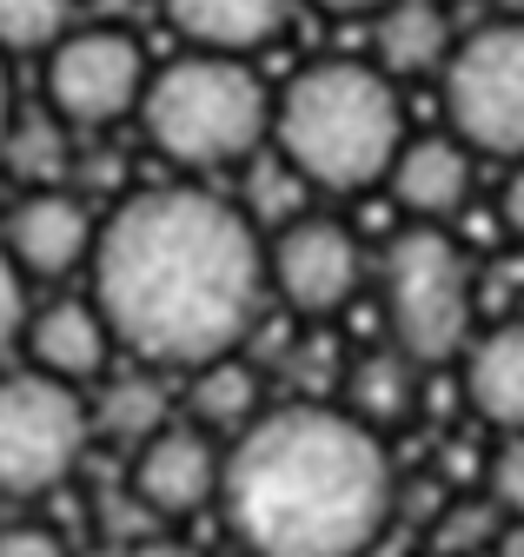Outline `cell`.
Wrapping results in <instances>:
<instances>
[{"label": "cell", "mask_w": 524, "mask_h": 557, "mask_svg": "<svg viewBox=\"0 0 524 557\" xmlns=\"http://www.w3.org/2000/svg\"><path fill=\"white\" fill-rule=\"evenodd\" d=\"M21 332H27V278L14 272L8 252H0V359L21 345Z\"/></svg>", "instance_id": "484cf974"}, {"label": "cell", "mask_w": 524, "mask_h": 557, "mask_svg": "<svg viewBox=\"0 0 524 557\" xmlns=\"http://www.w3.org/2000/svg\"><path fill=\"white\" fill-rule=\"evenodd\" d=\"M74 0H0V53H34L67 34Z\"/></svg>", "instance_id": "7402d4cb"}, {"label": "cell", "mask_w": 524, "mask_h": 557, "mask_svg": "<svg viewBox=\"0 0 524 557\" xmlns=\"http://www.w3.org/2000/svg\"><path fill=\"white\" fill-rule=\"evenodd\" d=\"M93 312L113 345L153 366H220L266 306V239L207 186H153L100 220Z\"/></svg>", "instance_id": "6da1fadb"}, {"label": "cell", "mask_w": 524, "mask_h": 557, "mask_svg": "<svg viewBox=\"0 0 524 557\" xmlns=\"http://www.w3.org/2000/svg\"><path fill=\"white\" fill-rule=\"evenodd\" d=\"M147 81H153L147 47L126 27H74L47 47V113L60 126L100 133L134 120L147 100Z\"/></svg>", "instance_id": "ba28073f"}, {"label": "cell", "mask_w": 524, "mask_h": 557, "mask_svg": "<svg viewBox=\"0 0 524 557\" xmlns=\"http://www.w3.org/2000/svg\"><path fill=\"white\" fill-rule=\"evenodd\" d=\"M292 0H166V21L192 40V53H226L246 60L286 27Z\"/></svg>", "instance_id": "2e32d148"}, {"label": "cell", "mask_w": 524, "mask_h": 557, "mask_svg": "<svg viewBox=\"0 0 524 557\" xmlns=\"http://www.w3.org/2000/svg\"><path fill=\"white\" fill-rule=\"evenodd\" d=\"M74 126H60L47 107H27L8 120V139H0V166L14 180H27V193H47L74 173Z\"/></svg>", "instance_id": "d6986e66"}, {"label": "cell", "mask_w": 524, "mask_h": 557, "mask_svg": "<svg viewBox=\"0 0 524 557\" xmlns=\"http://www.w3.org/2000/svg\"><path fill=\"white\" fill-rule=\"evenodd\" d=\"M491 557H524V524H504L498 544H491Z\"/></svg>", "instance_id": "4dcf8cb0"}, {"label": "cell", "mask_w": 524, "mask_h": 557, "mask_svg": "<svg viewBox=\"0 0 524 557\" xmlns=\"http://www.w3.org/2000/svg\"><path fill=\"white\" fill-rule=\"evenodd\" d=\"M140 126L147 139L173 160V166H233L252 160L273 133V94L246 60L226 53H179L147 81L140 100Z\"/></svg>", "instance_id": "277c9868"}, {"label": "cell", "mask_w": 524, "mask_h": 557, "mask_svg": "<svg viewBox=\"0 0 524 557\" xmlns=\"http://www.w3.org/2000/svg\"><path fill=\"white\" fill-rule=\"evenodd\" d=\"M220 471H226V451L213 445V432H200L186 418H173V425L160 438H147L134 451V471H126V492H134L160 524L173 518H192V511H207L220 498Z\"/></svg>", "instance_id": "30bf717a"}, {"label": "cell", "mask_w": 524, "mask_h": 557, "mask_svg": "<svg viewBox=\"0 0 524 557\" xmlns=\"http://www.w3.org/2000/svg\"><path fill=\"white\" fill-rule=\"evenodd\" d=\"M87 438H93V418L80 392L40 372H0V498L8 505L60 492L87 458Z\"/></svg>", "instance_id": "52a82bcc"}, {"label": "cell", "mask_w": 524, "mask_h": 557, "mask_svg": "<svg viewBox=\"0 0 524 557\" xmlns=\"http://www.w3.org/2000/svg\"><path fill=\"white\" fill-rule=\"evenodd\" d=\"M299 199H305V186L279 166V153H266V160H259L252 166V206H259V213H266V220H299Z\"/></svg>", "instance_id": "d4e9b609"}, {"label": "cell", "mask_w": 524, "mask_h": 557, "mask_svg": "<svg viewBox=\"0 0 524 557\" xmlns=\"http://www.w3.org/2000/svg\"><path fill=\"white\" fill-rule=\"evenodd\" d=\"M0 557H67V537L40 518H14L0 524Z\"/></svg>", "instance_id": "4316f807"}, {"label": "cell", "mask_w": 524, "mask_h": 557, "mask_svg": "<svg viewBox=\"0 0 524 557\" xmlns=\"http://www.w3.org/2000/svg\"><path fill=\"white\" fill-rule=\"evenodd\" d=\"M359 278H365V252H359L352 226L325 220V213L286 220L266 246V286L299 319H333L339 306H352Z\"/></svg>", "instance_id": "9c48e42d"}, {"label": "cell", "mask_w": 524, "mask_h": 557, "mask_svg": "<svg viewBox=\"0 0 524 557\" xmlns=\"http://www.w3.org/2000/svg\"><path fill=\"white\" fill-rule=\"evenodd\" d=\"M498 531H504V518L485 498H451L432 524V544H438L432 557H478V550L498 544Z\"/></svg>", "instance_id": "44dd1931"}, {"label": "cell", "mask_w": 524, "mask_h": 557, "mask_svg": "<svg viewBox=\"0 0 524 557\" xmlns=\"http://www.w3.org/2000/svg\"><path fill=\"white\" fill-rule=\"evenodd\" d=\"M346 411L359 418L365 432H391V425H406V418L419 411V366L406 359V352H365V359H352V372H346Z\"/></svg>", "instance_id": "e0dca14e"}, {"label": "cell", "mask_w": 524, "mask_h": 557, "mask_svg": "<svg viewBox=\"0 0 524 557\" xmlns=\"http://www.w3.org/2000/svg\"><path fill=\"white\" fill-rule=\"evenodd\" d=\"M438 8H445V0H438Z\"/></svg>", "instance_id": "d6a6232c"}, {"label": "cell", "mask_w": 524, "mask_h": 557, "mask_svg": "<svg viewBox=\"0 0 524 557\" xmlns=\"http://www.w3.org/2000/svg\"><path fill=\"white\" fill-rule=\"evenodd\" d=\"M485 505L504 524H524V438H498V451L485 458Z\"/></svg>", "instance_id": "603a6c76"}, {"label": "cell", "mask_w": 524, "mask_h": 557, "mask_svg": "<svg viewBox=\"0 0 524 557\" xmlns=\"http://www.w3.org/2000/svg\"><path fill=\"white\" fill-rule=\"evenodd\" d=\"M93 239H100V220H93V199L74 193V186H47V193H27L8 226H0V252L14 259L21 278H60L93 259Z\"/></svg>", "instance_id": "8fae6325"}, {"label": "cell", "mask_w": 524, "mask_h": 557, "mask_svg": "<svg viewBox=\"0 0 524 557\" xmlns=\"http://www.w3.org/2000/svg\"><path fill=\"white\" fill-rule=\"evenodd\" d=\"M8 120H14V100H8V66H0V139H8Z\"/></svg>", "instance_id": "1f68e13d"}, {"label": "cell", "mask_w": 524, "mask_h": 557, "mask_svg": "<svg viewBox=\"0 0 524 557\" xmlns=\"http://www.w3.org/2000/svg\"><path fill=\"white\" fill-rule=\"evenodd\" d=\"M391 199L412 213V226H445L451 213H465L472 199V153L451 133H419L391 160Z\"/></svg>", "instance_id": "4fadbf2b"}, {"label": "cell", "mask_w": 524, "mask_h": 557, "mask_svg": "<svg viewBox=\"0 0 524 557\" xmlns=\"http://www.w3.org/2000/svg\"><path fill=\"white\" fill-rule=\"evenodd\" d=\"M378 299H385V332L391 352H406L412 366H445L472 345V259L445 226H406L391 233L378 259Z\"/></svg>", "instance_id": "5b68a950"}, {"label": "cell", "mask_w": 524, "mask_h": 557, "mask_svg": "<svg viewBox=\"0 0 524 557\" xmlns=\"http://www.w3.org/2000/svg\"><path fill=\"white\" fill-rule=\"evenodd\" d=\"M21 345H27V359H34V372H40V379L80 392L87 379H100V372H107L113 332H107V319L93 312V299H53V306L27 312Z\"/></svg>", "instance_id": "7c38bea8"}, {"label": "cell", "mask_w": 524, "mask_h": 557, "mask_svg": "<svg viewBox=\"0 0 524 557\" xmlns=\"http://www.w3.org/2000/svg\"><path fill=\"white\" fill-rule=\"evenodd\" d=\"M498 220H504V233L511 239H524V160L511 166V180L498 186Z\"/></svg>", "instance_id": "83f0119b"}, {"label": "cell", "mask_w": 524, "mask_h": 557, "mask_svg": "<svg viewBox=\"0 0 524 557\" xmlns=\"http://www.w3.org/2000/svg\"><path fill=\"white\" fill-rule=\"evenodd\" d=\"M93 524H100V537L107 544H120V550H134V544H147V537H160L166 524L134 498V492H100L93 498Z\"/></svg>", "instance_id": "cb8c5ba5"}, {"label": "cell", "mask_w": 524, "mask_h": 557, "mask_svg": "<svg viewBox=\"0 0 524 557\" xmlns=\"http://www.w3.org/2000/svg\"><path fill=\"white\" fill-rule=\"evenodd\" d=\"M445 60H451V21L438 0H391L372 21V66L391 87L419 74H445Z\"/></svg>", "instance_id": "9a60e30c"}, {"label": "cell", "mask_w": 524, "mask_h": 557, "mask_svg": "<svg viewBox=\"0 0 524 557\" xmlns=\"http://www.w3.org/2000/svg\"><path fill=\"white\" fill-rule=\"evenodd\" d=\"M126 557H186V544H173V537L160 531V537H147V544H134V550H126Z\"/></svg>", "instance_id": "f546056e"}, {"label": "cell", "mask_w": 524, "mask_h": 557, "mask_svg": "<svg viewBox=\"0 0 524 557\" xmlns=\"http://www.w3.org/2000/svg\"><path fill=\"white\" fill-rule=\"evenodd\" d=\"M445 120L465 153L524 160V21H485L451 40L445 60Z\"/></svg>", "instance_id": "8992f818"}, {"label": "cell", "mask_w": 524, "mask_h": 557, "mask_svg": "<svg viewBox=\"0 0 524 557\" xmlns=\"http://www.w3.org/2000/svg\"><path fill=\"white\" fill-rule=\"evenodd\" d=\"M312 8H319V14H339V21H359V14H372V21H378L391 0H312Z\"/></svg>", "instance_id": "f1b7e54d"}, {"label": "cell", "mask_w": 524, "mask_h": 557, "mask_svg": "<svg viewBox=\"0 0 524 557\" xmlns=\"http://www.w3.org/2000/svg\"><path fill=\"white\" fill-rule=\"evenodd\" d=\"M406 107L372 60H312L273 100V153L305 193H365L391 180Z\"/></svg>", "instance_id": "3957f363"}, {"label": "cell", "mask_w": 524, "mask_h": 557, "mask_svg": "<svg viewBox=\"0 0 524 557\" xmlns=\"http://www.w3.org/2000/svg\"><path fill=\"white\" fill-rule=\"evenodd\" d=\"M186 411H192L200 432H246L259 418V372L239 352L220 359V366H200L186 385Z\"/></svg>", "instance_id": "ffe728a7"}, {"label": "cell", "mask_w": 524, "mask_h": 557, "mask_svg": "<svg viewBox=\"0 0 524 557\" xmlns=\"http://www.w3.org/2000/svg\"><path fill=\"white\" fill-rule=\"evenodd\" d=\"M465 405L491 432L524 438V319H504L465 345Z\"/></svg>", "instance_id": "5bb4252c"}, {"label": "cell", "mask_w": 524, "mask_h": 557, "mask_svg": "<svg viewBox=\"0 0 524 557\" xmlns=\"http://www.w3.org/2000/svg\"><path fill=\"white\" fill-rule=\"evenodd\" d=\"M93 425H100L113 445H134V451H140L147 438H160V432L173 425V392H166V379L147 372V366L113 372L107 392H100V405H93Z\"/></svg>", "instance_id": "ac0fdd59"}, {"label": "cell", "mask_w": 524, "mask_h": 557, "mask_svg": "<svg viewBox=\"0 0 524 557\" xmlns=\"http://www.w3.org/2000/svg\"><path fill=\"white\" fill-rule=\"evenodd\" d=\"M220 511L246 557H365L399 511V471L346 405L299 398L233 438Z\"/></svg>", "instance_id": "7a4b0ae2"}]
</instances>
